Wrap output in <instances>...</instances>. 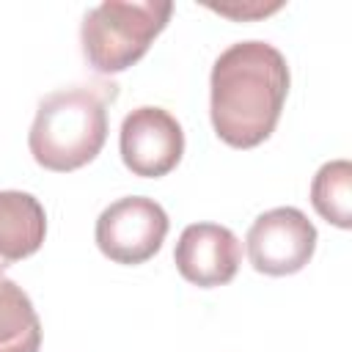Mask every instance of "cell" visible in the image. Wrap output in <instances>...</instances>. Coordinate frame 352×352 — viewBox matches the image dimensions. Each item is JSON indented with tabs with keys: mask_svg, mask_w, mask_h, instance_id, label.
<instances>
[{
	"mask_svg": "<svg viewBox=\"0 0 352 352\" xmlns=\"http://www.w3.org/2000/svg\"><path fill=\"white\" fill-rule=\"evenodd\" d=\"M121 160L143 179H160L170 173L184 154L182 124L162 107H135L121 121Z\"/></svg>",
	"mask_w": 352,
	"mask_h": 352,
	"instance_id": "obj_6",
	"label": "cell"
},
{
	"mask_svg": "<svg viewBox=\"0 0 352 352\" xmlns=\"http://www.w3.org/2000/svg\"><path fill=\"white\" fill-rule=\"evenodd\" d=\"M311 204L316 214L336 228L352 226V165L346 160L324 162L311 182Z\"/></svg>",
	"mask_w": 352,
	"mask_h": 352,
	"instance_id": "obj_10",
	"label": "cell"
},
{
	"mask_svg": "<svg viewBox=\"0 0 352 352\" xmlns=\"http://www.w3.org/2000/svg\"><path fill=\"white\" fill-rule=\"evenodd\" d=\"M47 236V214L38 198L22 190H0V272L33 256Z\"/></svg>",
	"mask_w": 352,
	"mask_h": 352,
	"instance_id": "obj_8",
	"label": "cell"
},
{
	"mask_svg": "<svg viewBox=\"0 0 352 352\" xmlns=\"http://www.w3.org/2000/svg\"><path fill=\"white\" fill-rule=\"evenodd\" d=\"M96 248L116 264L148 261L168 236L165 209L146 195H126L96 217Z\"/></svg>",
	"mask_w": 352,
	"mask_h": 352,
	"instance_id": "obj_4",
	"label": "cell"
},
{
	"mask_svg": "<svg viewBox=\"0 0 352 352\" xmlns=\"http://www.w3.org/2000/svg\"><path fill=\"white\" fill-rule=\"evenodd\" d=\"M209 8L217 14L234 16V19H248V16H267V14L278 11L280 3H272V6H261V3H256V6H209Z\"/></svg>",
	"mask_w": 352,
	"mask_h": 352,
	"instance_id": "obj_11",
	"label": "cell"
},
{
	"mask_svg": "<svg viewBox=\"0 0 352 352\" xmlns=\"http://www.w3.org/2000/svg\"><path fill=\"white\" fill-rule=\"evenodd\" d=\"M116 96V82H82L47 94L28 135L33 160L55 173H69L96 160L107 140V104Z\"/></svg>",
	"mask_w": 352,
	"mask_h": 352,
	"instance_id": "obj_2",
	"label": "cell"
},
{
	"mask_svg": "<svg viewBox=\"0 0 352 352\" xmlns=\"http://www.w3.org/2000/svg\"><path fill=\"white\" fill-rule=\"evenodd\" d=\"M242 248L231 228L217 223H192L182 231L173 261L184 280L201 289L226 286L239 270Z\"/></svg>",
	"mask_w": 352,
	"mask_h": 352,
	"instance_id": "obj_7",
	"label": "cell"
},
{
	"mask_svg": "<svg viewBox=\"0 0 352 352\" xmlns=\"http://www.w3.org/2000/svg\"><path fill=\"white\" fill-rule=\"evenodd\" d=\"M41 322L30 297L0 275V352H38Z\"/></svg>",
	"mask_w": 352,
	"mask_h": 352,
	"instance_id": "obj_9",
	"label": "cell"
},
{
	"mask_svg": "<svg viewBox=\"0 0 352 352\" xmlns=\"http://www.w3.org/2000/svg\"><path fill=\"white\" fill-rule=\"evenodd\" d=\"M289 63L267 41H236L223 50L209 77V116L231 148H256L280 118L289 94Z\"/></svg>",
	"mask_w": 352,
	"mask_h": 352,
	"instance_id": "obj_1",
	"label": "cell"
},
{
	"mask_svg": "<svg viewBox=\"0 0 352 352\" xmlns=\"http://www.w3.org/2000/svg\"><path fill=\"white\" fill-rule=\"evenodd\" d=\"M173 14L168 0H104L80 25V44L88 66L99 74H118L138 63Z\"/></svg>",
	"mask_w": 352,
	"mask_h": 352,
	"instance_id": "obj_3",
	"label": "cell"
},
{
	"mask_svg": "<svg viewBox=\"0 0 352 352\" xmlns=\"http://www.w3.org/2000/svg\"><path fill=\"white\" fill-rule=\"evenodd\" d=\"M248 258L256 272L280 278L300 272L316 250V228L297 206L258 214L248 231Z\"/></svg>",
	"mask_w": 352,
	"mask_h": 352,
	"instance_id": "obj_5",
	"label": "cell"
}]
</instances>
